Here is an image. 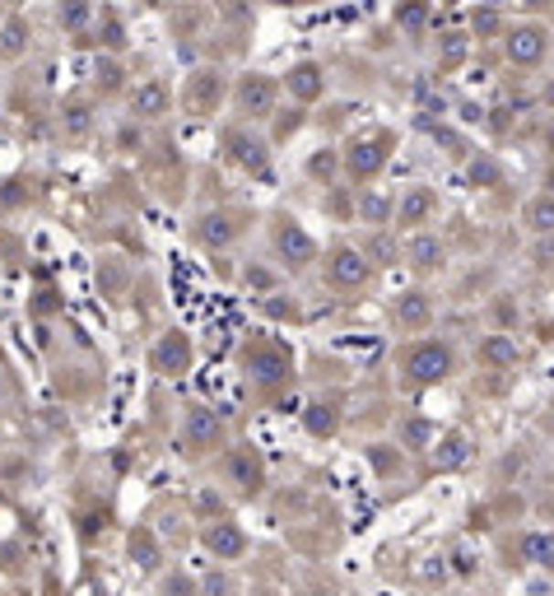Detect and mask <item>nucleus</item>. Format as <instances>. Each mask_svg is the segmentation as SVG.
Segmentation results:
<instances>
[{
	"mask_svg": "<svg viewBox=\"0 0 554 596\" xmlns=\"http://www.w3.org/2000/svg\"><path fill=\"white\" fill-rule=\"evenodd\" d=\"M233 103L247 122H271L275 103H280V84L271 75H242L238 89H233Z\"/></svg>",
	"mask_w": 554,
	"mask_h": 596,
	"instance_id": "20e7f679",
	"label": "nucleus"
},
{
	"mask_svg": "<svg viewBox=\"0 0 554 596\" xmlns=\"http://www.w3.org/2000/svg\"><path fill=\"white\" fill-rule=\"evenodd\" d=\"M466 177H471V186H503V168L489 159V154H475L471 164H466Z\"/></svg>",
	"mask_w": 554,
	"mask_h": 596,
	"instance_id": "bb28decb",
	"label": "nucleus"
},
{
	"mask_svg": "<svg viewBox=\"0 0 554 596\" xmlns=\"http://www.w3.org/2000/svg\"><path fill=\"white\" fill-rule=\"evenodd\" d=\"M522 229L531 238H549L554 233V196L549 191H536L531 201L522 206Z\"/></svg>",
	"mask_w": 554,
	"mask_h": 596,
	"instance_id": "4be33fe9",
	"label": "nucleus"
},
{
	"mask_svg": "<svg viewBox=\"0 0 554 596\" xmlns=\"http://www.w3.org/2000/svg\"><path fill=\"white\" fill-rule=\"evenodd\" d=\"M242 368H247V378H257V382H284L289 378V355L280 350L275 340H251V345H242Z\"/></svg>",
	"mask_w": 554,
	"mask_h": 596,
	"instance_id": "0eeeda50",
	"label": "nucleus"
},
{
	"mask_svg": "<svg viewBox=\"0 0 554 596\" xmlns=\"http://www.w3.org/2000/svg\"><path fill=\"white\" fill-rule=\"evenodd\" d=\"M466 462H471V438L462 429H452V433H442V442H433V466L438 471H462Z\"/></svg>",
	"mask_w": 554,
	"mask_h": 596,
	"instance_id": "412c9836",
	"label": "nucleus"
},
{
	"mask_svg": "<svg viewBox=\"0 0 554 596\" xmlns=\"http://www.w3.org/2000/svg\"><path fill=\"white\" fill-rule=\"evenodd\" d=\"M154 368H159V373H186V368H191V340H186L182 331H168V335L159 340Z\"/></svg>",
	"mask_w": 554,
	"mask_h": 596,
	"instance_id": "aec40b11",
	"label": "nucleus"
},
{
	"mask_svg": "<svg viewBox=\"0 0 554 596\" xmlns=\"http://www.w3.org/2000/svg\"><path fill=\"white\" fill-rule=\"evenodd\" d=\"M494 317H498V326H503V331H508V326H517V317H522V313H517V303L498 298V303H494Z\"/></svg>",
	"mask_w": 554,
	"mask_h": 596,
	"instance_id": "72a5a7b5",
	"label": "nucleus"
},
{
	"mask_svg": "<svg viewBox=\"0 0 554 596\" xmlns=\"http://www.w3.org/2000/svg\"><path fill=\"white\" fill-rule=\"evenodd\" d=\"M517 555L536 569H554V531H527L517 540Z\"/></svg>",
	"mask_w": 554,
	"mask_h": 596,
	"instance_id": "5701e85b",
	"label": "nucleus"
},
{
	"mask_svg": "<svg viewBox=\"0 0 554 596\" xmlns=\"http://www.w3.org/2000/svg\"><path fill=\"white\" fill-rule=\"evenodd\" d=\"M224 438V415L210 410V406H191L186 410V447L191 452H206V447H215Z\"/></svg>",
	"mask_w": 554,
	"mask_h": 596,
	"instance_id": "9d476101",
	"label": "nucleus"
},
{
	"mask_svg": "<svg viewBox=\"0 0 554 596\" xmlns=\"http://www.w3.org/2000/svg\"><path fill=\"white\" fill-rule=\"evenodd\" d=\"M206 550L215 559H242L247 555V536H242L238 522H215V527H206Z\"/></svg>",
	"mask_w": 554,
	"mask_h": 596,
	"instance_id": "dca6fc26",
	"label": "nucleus"
},
{
	"mask_svg": "<svg viewBox=\"0 0 554 596\" xmlns=\"http://www.w3.org/2000/svg\"><path fill=\"white\" fill-rule=\"evenodd\" d=\"M247 284H257V289H271V284H275V280H271V275H266V271H247Z\"/></svg>",
	"mask_w": 554,
	"mask_h": 596,
	"instance_id": "58836bf2",
	"label": "nucleus"
},
{
	"mask_svg": "<svg viewBox=\"0 0 554 596\" xmlns=\"http://www.w3.org/2000/svg\"><path fill=\"white\" fill-rule=\"evenodd\" d=\"M275 252H280V261L289 271H308L317 261V242H313V233L298 224L293 215H280L275 219Z\"/></svg>",
	"mask_w": 554,
	"mask_h": 596,
	"instance_id": "39448f33",
	"label": "nucleus"
},
{
	"mask_svg": "<svg viewBox=\"0 0 554 596\" xmlns=\"http://www.w3.org/2000/svg\"><path fill=\"white\" fill-rule=\"evenodd\" d=\"M257 596H266V591H257Z\"/></svg>",
	"mask_w": 554,
	"mask_h": 596,
	"instance_id": "a18cd8bd",
	"label": "nucleus"
},
{
	"mask_svg": "<svg viewBox=\"0 0 554 596\" xmlns=\"http://www.w3.org/2000/svg\"><path fill=\"white\" fill-rule=\"evenodd\" d=\"M545 429H549V433H554V406H549V415H545Z\"/></svg>",
	"mask_w": 554,
	"mask_h": 596,
	"instance_id": "a19ab883",
	"label": "nucleus"
},
{
	"mask_svg": "<svg viewBox=\"0 0 554 596\" xmlns=\"http://www.w3.org/2000/svg\"><path fill=\"white\" fill-rule=\"evenodd\" d=\"M442 257H447V247L438 242V233H415L410 247H406V261H410L415 275H433V271H442Z\"/></svg>",
	"mask_w": 554,
	"mask_h": 596,
	"instance_id": "2eb2a0df",
	"label": "nucleus"
},
{
	"mask_svg": "<svg viewBox=\"0 0 554 596\" xmlns=\"http://www.w3.org/2000/svg\"><path fill=\"white\" fill-rule=\"evenodd\" d=\"M545 191H549V196H554V164H549V168H545Z\"/></svg>",
	"mask_w": 554,
	"mask_h": 596,
	"instance_id": "ea45409f",
	"label": "nucleus"
},
{
	"mask_svg": "<svg viewBox=\"0 0 554 596\" xmlns=\"http://www.w3.org/2000/svg\"><path fill=\"white\" fill-rule=\"evenodd\" d=\"M206 591H210V596H229V591H233V582H229V578H210V582H206Z\"/></svg>",
	"mask_w": 554,
	"mask_h": 596,
	"instance_id": "4c0bfd02",
	"label": "nucleus"
},
{
	"mask_svg": "<svg viewBox=\"0 0 554 596\" xmlns=\"http://www.w3.org/2000/svg\"><path fill=\"white\" fill-rule=\"evenodd\" d=\"M0 47H5V57H19V52H24V24H19V19L5 24V42H0Z\"/></svg>",
	"mask_w": 554,
	"mask_h": 596,
	"instance_id": "7c9ffc66",
	"label": "nucleus"
},
{
	"mask_svg": "<svg viewBox=\"0 0 554 596\" xmlns=\"http://www.w3.org/2000/svg\"><path fill=\"white\" fill-rule=\"evenodd\" d=\"M298 126H304V112H298V108H293L289 117H280V126H275V140H284V135H293Z\"/></svg>",
	"mask_w": 554,
	"mask_h": 596,
	"instance_id": "c9c22d12",
	"label": "nucleus"
},
{
	"mask_svg": "<svg viewBox=\"0 0 554 596\" xmlns=\"http://www.w3.org/2000/svg\"><path fill=\"white\" fill-rule=\"evenodd\" d=\"M271 5H304V0H271Z\"/></svg>",
	"mask_w": 554,
	"mask_h": 596,
	"instance_id": "79ce46f5",
	"label": "nucleus"
},
{
	"mask_svg": "<svg viewBox=\"0 0 554 596\" xmlns=\"http://www.w3.org/2000/svg\"><path fill=\"white\" fill-rule=\"evenodd\" d=\"M433 420H406V424H400V447H410V452H424V447H433Z\"/></svg>",
	"mask_w": 554,
	"mask_h": 596,
	"instance_id": "a878e982",
	"label": "nucleus"
},
{
	"mask_svg": "<svg viewBox=\"0 0 554 596\" xmlns=\"http://www.w3.org/2000/svg\"><path fill=\"white\" fill-rule=\"evenodd\" d=\"M545 103H554V89H545Z\"/></svg>",
	"mask_w": 554,
	"mask_h": 596,
	"instance_id": "c03bdc74",
	"label": "nucleus"
},
{
	"mask_svg": "<svg viewBox=\"0 0 554 596\" xmlns=\"http://www.w3.org/2000/svg\"><path fill=\"white\" fill-rule=\"evenodd\" d=\"M391 322H396L400 331H424V326L433 322V298H429V293H420V289L400 293L396 303H391Z\"/></svg>",
	"mask_w": 554,
	"mask_h": 596,
	"instance_id": "ddd939ff",
	"label": "nucleus"
},
{
	"mask_svg": "<svg viewBox=\"0 0 554 596\" xmlns=\"http://www.w3.org/2000/svg\"><path fill=\"white\" fill-rule=\"evenodd\" d=\"M131 112L140 122H154V117L173 112V89L164 80H140V89L131 93Z\"/></svg>",
	"mask_w": 554,
	"mask_h": 596,
	"instance_id": "f8f14e48",
	"label": "nucleus"
},
{
	"mask_svg": "<svg viewBox=\"0 0 554 596\" xmlns=\"http://www.w3.org/2000/svg\"><path fill=\"white\" fill-rule=\"evenodd\" d=\"M438 219V191L433 186H424V182H415V186H406L396 196V229H424V224H433Z\"/></svg>",
	"mask_w": 554,
	"mask_h": 596,
	"instance_id": "6e6552de",
	"label": "nucleus"
},
{
	"mask_svg": "<svg viewBox=\"0 0 554 596\" xmlns=\"http://www.w3.org/2000/svg\"><path fill=\"white\" fill-rule=\"evenodd\" d=\"M373 280V261L364 247H336V252L326 257V284L331 289H364Z\"/></svg>",
	"mask_w": 554,
	"mask_h": 596,
	"instance_id": "423d86ee",
	"label": "nucleus"
},
{
	"mask_svg": "<svg viewBox=\"0 0 554 596\" xmlns=\"http://www.w3.org/2000/svg\"><path fill=\"white\" fill-rule=\"evenodd\" d=\"M308 173H313V177H331V173H336V154H317V159L308 164Z\"/></svg>",
	"mask_w": 554,
	"mask_h": 596,
	"instance_id": "e433bc0d",
	"label": "nucleus"
},
{
	"mask_svg": "<svg viewBox=\"0 0 554 596\" xmlns=\"http://www.w3.org/2000/svg\"><path fill=\"white\" fill-rule=\"evenodd\" d=\"M368 457H373V466H378V471H391V466L400 462L396 452H387V442H378V447H368Z\"/></svg>",
	"mask_w": 554,
	"mask_h": 596,
	"instance_id": "f704fd0d",
	"label": "nucleus"
},
{
	"mask_svg": "<svg viewBox=\"0 0 554 596\" xmlns=\"http://www.w3.org/2000/svg\"><path fill=\"white\" fill-rule=\"evenodd\" d=\"M452 368H457V355H452L447 340H415L410 350L400 355V373H406V382H415V387H433Z\"/></svg>",
	"mask_w": 554,
	"mask_h": 596,
	"instance_id": "f257e3e1",
	"label": "nucleus"
},
{
	"mask_svg": "<svg viewBox=\"0 0 554 596\" xmlns=\"http://www.w3.org/2000/svg\"><path fill=\"white\" fill-rule=\"evenodd\" d=\"M364 252H368V261L378 257V266H391V257H396V247H391L387 238H373V242L364 247Z\"/></svg>",
	"mask_w": 554,
	"mask_h": 596,
	"instance_id": "473e14b6",
	"label": "nucleus"
},
{
	"mask_svg": "<svg viewBox=\"0 0 554 596\" xmlns=\"http://www.w3.org/2000/svg\"><path fill=\"white\" fill-rule=\"evenodd\" d=\"M224 144H229V159L242 168V173H266V140L261 135H251V131H229L224 135Z\"/></svg>",
	"mask_w": 554,
	"mask_h": 596,
	"instance_id": "9b49d317",
	"label": "nucleus"
},
{
	"mask_svg": "<svg viewBox=\"0 0 554 596\" xmlns=\"http://www.w3.org/2000/svg\"><path fill=\"white\" fill-rule=\"evenodd\" d=\"M424 15H429L424 0H406V5L396 10V24H400V28H420V24H424Z\"/></svg>",
	"mask_w": 554,
	"mask_h": 596,
	"instance_id": "c85d7f7f",
	"label": "nucleus"
},
{
	"mask_svg": "<svg viewBox=\"0 0 554 596\" xmlns=\"http://www.w3.org/2000/svg\"><path fill=\"white\" fill-rule=\"evenodd\" d=\"M545 52H549V28H540V24H513L503 33V57L517 70H536L545 61Z\"/></svg>",
	"mask_w": 554,
	"mask_h": 596,
	"instance_id": "7ed1b4c3",
	"label": "nucleus"
},
{
	"mask_svg": "<svg viewBox=\"0 0 554 596\" xmlns=\"http://www.w3.org/2000/svg\"><path fill=\"white\" fill-rule=\"evenodd\" d=\"M438 57H442V66H457V61L466 57V37H462V33H447V37H442V52H438Z\"/></svg>",
	"mask_w": 554,
	"mask_h": 596,
	"instance_id": "c756f323",
	"label": "nucleus"
},
{
	"mask_svg": "<svg viewBox=\"0 0 554 596\" xmlns=\"http://www.w3.org/2000/svg\"><path fill=\"white\" fill-rule=\"evenodd\" d=\"M219 98H224V75L219 70H196L191 75V84H186V112H196V117H206V112H215L219 108Z\"/></svg>",
	"mask_w": 554,
	"mask_h": 596,
	"instance_id": "1a4fd4ad",
	"label": "nucleus"
},
{
	"mask_svg": "<svg viewBox=\"0 0 554 596\" xmlns=\"http://www.w3.org/2000/svg\"><path fill=\"white\" fill-rule=\"evenodd\" d=\"M89 15H93L89 0H61V5H57V24L70 28V33H80V28L89 24Z\"/></svg>",
	"mask_w": 554,
	"mask_h": 596,
	"instance_id": "cd10ccee",
	"label": "nucleus"
},
{
	"mask_svg": "<svg viewBox=\"0 0 554 596\" xmlns=\"http://www.w3.org/2000/svg\"><path fill=\"white\" fill-rule=\"evenodd\" d=\"M475 359H480L485 368L503 373V368H513V364L522 359V350H517V340H513V331H494V335H485V340H480V350H475Z\"/></svg>",
	"mask_w": 554,
	"mask_h": 596,
	"instance_id": "4468645a",
	"label": "nucleus"
},
{
	"mask_svg": "<svg viewBox=\"0 0 554 596\" xmlns=\"http://www.w3.org/2000/svg\"><path fill=\"white\" fill-rule=\"evenodd\" d=\"M289 93L298 98V103H317V98L326 93V75H322V66L317 61H298V66H289Z\"/></svg>",
	"mask_w": 554,
	"mask_h": 596,
	"instance_id": "f3484780",
	"label": "nucleus"
},
{
	"mask_svg": "<svg viewBox=\"0 0 554 596\" xmlns=\"http://www.w3.org/2000/svg\"><path fill=\"white\" fill-rule=\"evenodd\" d=\"M359 219L373 224V229H382V224L396 219V201H391V196H382V191H373V186H364L359 191Z\"/></svg>",
	"mask_w": 554,
	"mask_h": 596,
	"instance_id": "b1692460",
	"label": "nucleus"
},
{
	"mask_svg": "<svg viewBox=\"0 0 554 596\" xmlns=\"http://www.w3.org/2000/svg\"><path fill=\"white\" fill-rule=\"evenodd\" d=\"M517 5H545V0H517Z\"/></svg>",
	"mask_w": 554,
	"mask_h": 596,
	"instance_id": "37998d69",
	"label": "nucleus"
},
{
	"mask_svg": "<svg viewBox=\"0 0 554 596\" xmlns=\"http://www.w3.org/2000/svg\"><path fill=\"white\" fill-rule=\"evenodd\" d=\"M229 480H233L242 494H257V489H261V480H266V466H261V457L251 452V447H238V452L229 457Z\"/></svg>",
	"mask_w": 554,
	"mask_h": 596,
	"instance_id": "a211bd4d",
	"label": "nucleus"
},
{
	"mask_svg": "<svg viewBox=\"0 0 554 596\" xmlns=\"http://www.w3.org/2000/svg\"><path fill=\"white\" fill-rule=\"evenodd\" d=\"M387 159H391V135H355L345 144V177L349 182H373L382 168H387Z\"/></svg>",
	"mask_w": 554,
	"mask_h": 596,
	"instance_id": "f03ea898",
	"label": "nucleus"
},
{
	"mask_svg": "<svg viewBox=\"0 0 554 596\" xmlns=\"http://www.w3.org/2000/svg\"><path fill=\"white\" fill-rule=\"evenodd\" d=\"M233 238H238V219L229 210H210V215L196 219V242L200 247H229Z\"/></svg>",
	"mask_w": 554,
	"mask_h": 596,
	"instance_id": "6ab92c4d",
	"label": "nucleus"
},
{
	"mask_svg": "<svg viewBox=\"0 0 554 596\" xmlns=\"http://www.w3.org/2000/svg\"><path fill=\"white\" fill-rule=\"evenodd\" d=\"M304 424H308L313 438H331V433L340 429V401H308Z\"/></svg>",
	"mask_w": 554,
	"mask_h": 596,
	"instance_id": "393cba45",
	"label": "nucleus"
},
{
	"mask_svg": "<svg viewBox=\"0 0 554 596\" xmlns=\"http://www.w3.org/2000/svg\"><path fill=\"white\" fill-rule=\"evenodd\" d=\"M131 550H135V564H140V569H154V564H159V559H154V545H149V536H135Z\"/></svg>",
	"mask_w": 554,
	"mask_h": 596,
	"instance_id": "2f4dec72",
	"label": "nucleus"
}]
</instances>
